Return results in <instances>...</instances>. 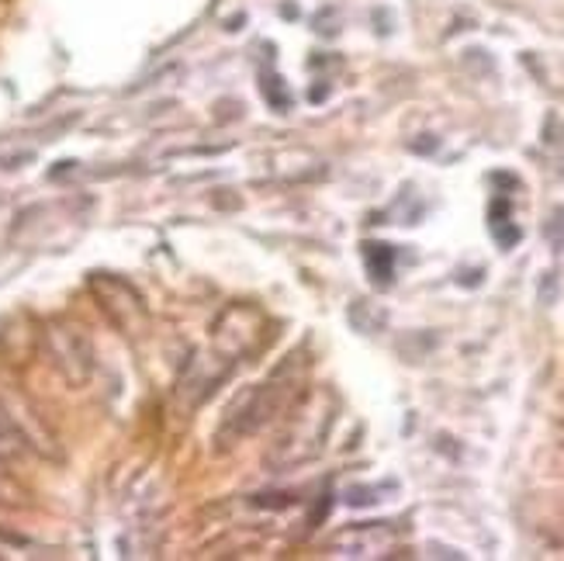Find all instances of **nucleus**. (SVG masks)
<instances>
[{"mask_svg":"<svg viewBox=\"0 0 564 561\" xmlns=\"http://www.w3.org/2000/svg\"><path fill=\"white\" fill-rule=\"evenodd\" d=\"M21 451H24L21 433H18V427H14V420L4 412V406H0V457H4V461H14Z\"/></svg>","mask_w":564,"mask_h":561,"instance_id":"obj_8","label":"nucleus"},{"mask_svg":"<svg viewBox=\"0 0 564 561\" xmlns=\"http://www.w3.org/2000/svg\"><path fill=\"white\" fill-rule=\"evenodd\" d=\"M232 368H236V364L226 360L212 344H208V347H198V350H194V354L184 360V368H181L177 399H181L187 409L202 406V402L215 392V388L229 378Z\"/></svg>","mask_w":564,"mask_h":561,"instance_id":"obj_4","label":"nucleus"},{"mask_svg":"<svg viewBox=\"0 0 564 561\" xmlns=\"http://www.w3.org/2000/svg\"><path fill=\"white\" fill-rule=\"evenodd\" d=\"M399 544V530L391 524H354L343 527L329 541L339 558H388Z\"/></svg>","mask_w":564,"mask_h":561,"instance_id":"obj_6","label":"nucleus"},{"mask_svg":"<svg viewBox=\"0 0 564 561\" xmlns=\"http://www.w3.org/2000/svg\"><path fill=\"white\" fill-rule=\"evenodd\" d=\"M492 233L499 239V247H512V242L520 239V229L509 226V198H499L492 205Z\"/></svg>","mask_w":564,"mask_h":561,"instance_id":"obj_9","label":"nucleus"},{"mask_svg":"<svg viewBox=\"0 0 564 561\" xmlns=\"http://www.w3.org/2000/svg\"><path fill=\"white\" fill-rule=\"evenodd\" d=\"M378 496H381V489H364V485H354V489H347V503L350 506H375V503H381Z\"/></svg>","mask_w":564,"mask_h":561,"instance_id":"obj_10","label":"nucleus"},{"mask_svg":"<svg viewBox=\"0 0 564 561\" xmlns=\"http://www.w3.org/2000/svg\"><path fill=\"white\" fill-rule=\"evenodd\" d=\"M45 344L48 354H53L56 368L63 371V378L69 385H84L94 371V350H90V339L80 326L73 323H48L45 330Z\"/></svg>","mask_w":564,"mask_h":561,"instance_id":"obj_5","label":"nucleus"},{"mask_svg":"<svg viewBox=\"0 0 564 561\" xmlns=\"http://www.w3.org/2000/svg\"><path fill=\"white\" fill-rule=\"evenodd\" d=\"M302 385H305V360L302 354H288L260 385H250L239 399H232V406L223 412V423H218L212 436V451L229 454L242 441H250L253 433H260L267 423L284 417L294 406V399L302 396Z\"/></svg>","mask_w":564,"mask_h":561,"instance_id":"obj_1","label":"nucleus"},{"mask_svg":"<svg viewBox=\"0 0 564 561\" xmlns=\"http://www.w3.org/2000/svg\"><path fill=\"white\" fill-rule=\"evenodd\" d=\"M364 263L378 288L391 284V274H395V250L384 247V242H364Z\"/></svg>","mask_w":564,"mask_h":561,"instance_id":"obj_7","label":"nucleus"},{"mask_svg":"<svg viewBox=\"0 0 564 561\" xmlns=\"http://www.w3.org/2000/svg\"><path fill=\"white\" fill-rule=\"evenodd\" d=\"M329 396L323 392H308V396H299L294 406L288 409V430L278 436V444L271 451V465L274 468H291V465H302V461L315 457L323 451V441L329 433Z\"/></svg>","mask_w":564,"mask_h":561,"instance_id":"obj_2","label":"nucleus"},{"mask_svg":"<svg viewBox=\"0 0 564 561\" xmlns=\"http://www.w3.org/2000/svg\"><path fill=\"white\" fill-rule=\"evenodd\" d=\"M267 330H271V323H267V315L257 309V305H229L218 312V320L212 326V339L208 344L223 354L226 360H247L253 357L263 344H267Z\"/></svg>","mask_w":564,"mask_h":561,"instance_id":"obj_3","label":"nucleus"}]
</instances>
